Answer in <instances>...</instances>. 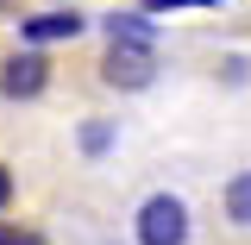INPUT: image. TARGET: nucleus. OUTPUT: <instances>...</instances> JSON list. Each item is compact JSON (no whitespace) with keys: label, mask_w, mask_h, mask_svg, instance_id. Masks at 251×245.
<instances>
[{"label":"nucleus","mask_w":251,"mask_h":245,"mask_svg":"<svg viewBox=\"0 0 251 245\" xmlns=\"http://www.w3.org/2000/svg\"><path fill=\"white\" fill-rule=\"evenodd\" d=\"M82 31H88V19H82L75 6H57V13H31V19H19V44L44 51V44H69V38H82Z\"/></svg>","instance_id":"20e7f679"},{"label":"nucleus","mask_w":251,"mask_h":245,"mask_svg":"<svg viewBox=\"0 0 251 245\" xmlns=\"http://www.w3.org/2000/svg\"><path fill=\"white\" fill-rule=\"evenodd\" d=\"M182 6H220V0H145V13H182Z\"/></svg>","instance_id":"9d476101"},{"label":"nucleus","mask_w":251,"mask_h":245,"mask_svg":"<svg viewBox=\"0 0 251 245\" xmlns=\"http://www.w3.org/2000/svg\"><path fill=\"white\" fill-rule=\"evenodd\" d=\"M132 245H195V214L176 189H151L132 208Z\"/></svg>","instance_id":"f257e3e1"},{"label":"nucleus","mask_w":251,"mask_h":245,"mask_svg":"<svg viewBox=\"0 0 251 245\" xmlns=\"http://www.w3.org/2000/svg\"><path fill=\"white\" fill-rule=\"evenodd\" d=\"M0 245H50V233H38V226H6V220H0Z\"/></svg>","instance_id":"6e6552de"},{"label":"nucleus","mask_w":251,"mask_h":245,"mask_svg":"<svg viewBox=\"0 0 251 245\" xmlns=\"http://www.w3.org/2000/svg\"><path fill=\"white\" fill-rule=\"evenodd\" d=\"M220 214H226V226L251 233V170L226 176V189H220Z\"/></svg>","instance_id":"423d86ee"},{"label":"nucleus","mask_w":251,"mask_h":245,"mask_svg":"<svg viewBox=\"0 0 251 245\" xmlns=\"http://www.w3.org/2000/svg\"><path fill=\"white\" fill-rule=\"evenodd\" d=\"M75 145H82V157H88V163H100V157L120 145V126H113V120H82Z\"/></svg>","instance_id":"0eeeda50"},{"label":"nucleus","mask_w":251,"mask_h":245,"mask_svg":"<svg viewBox=\"0 0 251 245\" xmlns=\"http://www.w3.org/2000/svg\"><path fill=\"white\" fill-rule=\"evenodd\" d=\"M50 88V57L44 51H6L0 57V101H38Z\"/></svg>","instance_id":"f03ea898"},{"label":"nucleus","mask_w":251,"mask_h":245,"mask_svg":"<svg viewBox=\"0 0 251 245\" xmlns=\"http://www.w3.org/2000/svg\"><path fill=\"white\" fill-rule=\"evenodd\" d=\"M100 31H107V44H120V51H157V19L151 13H107Z\"/></svg>","instance_id":"39448f33"},{"label":"nucleus","mask_w":251,"mask_h":245,"mask_svg":"<svg viewBox=\"0 0 251 245\" xmlns=\"http://www.w3.org/2000/svg\"><path fill=\"white\" fill-rule=\"evenodd\" d=\"M13 201H19V176H13V163L0 157V220L13 214Z\"/></svg>","instance_id":"1a4fd4ad"},{"label":"nucleus","mask_w":251,"mask_h":245,"mask_svg":"<svg viewBox=\"0 0 251 245\" xmlns=\"http://www.w3.org/2000/svg\"><path fill=\"white\" fill-rule=\"evenodd\" d=\"M100 82L120 94H138L157 82V51H120V44H107V57H100Z\"/></svg>","instance_id":"7ed1b4c3"}]
</instances>
